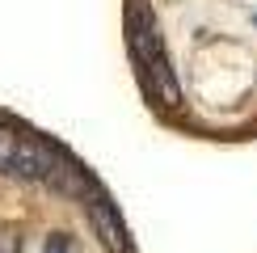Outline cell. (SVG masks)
Wrapping results in <instances>:
<instances>
[{
	"label": "cell",
	"instance_id": "obj_1",
	"mask_svg": "<svg viewBox=\"0 0 257 253\" xmlns=\"http://www.w3.org/2000/svg\"><path fill=\"white\" fill-rule=\"evenodd\" d=\"M122 38L156 114H190L211 72L257 93V0H122Z\"/></svg>",
	"mask_w": 257,
	"mask_h": 253
},
{
	"label": "cell",
	"instance_id": "obj_2",
	"mask_svg": "<svg viewBox=\"0 0 257 253\" xmlns=\"http://www.w3.org/2000/svg\"><path fill=\"white\" fill-rule=\"evenodd\" d=\"M89 224H93V232L101 236V245L110 253H126V228H122L118 211H114V203L101 194V190L89 198Z\"/></svg>",
	"mask_w": 257,
	"mask_h": 253
},
{
	"label": "cell",
	"instance_id": "obj_3",
	"mask_svg": "<svg viewBox=\"0 0 257 253\" xmlns=\"http://www.w3.org/2000/svg\"><path fill=\"white\" fill-rule=\"evenodd\" d=\"M42 253H72V236H63V232H51Z\"/></svg>",
	"mask_w": 257,
	"mask_h": 253
},
{
	"label": "cell",
	"instance_id": "obj_4",
	"mask_svg": "<svg viewBox=\"0 0 257 253\" xmlns=\"http://www.w3.org/2000/svg\"><path fill=\"white\" fill-rule=\"evenodd\" d=\"M0 253H21V236H17V228H0Z\"/></svg>",
	"mask_w": 257,
	"mask_h": 253
}]
</instances>
